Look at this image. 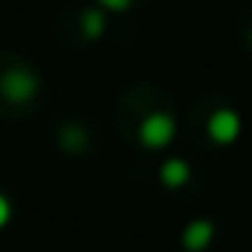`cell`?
Instances as JSON below:
<instances>
[{
  "label": "cell",
  "instance_id": "3957f363",
  "mask_svg": "<svg viewBox=\"0 0 252 252\" xmlns=\"http://www.w3.org/2000/svg\"><path fill=\"white\" fill-rule=\"evenodd\" d=\"M211 237H214L211 222H193V225L184 231V246H187V249H202Z\"/></svg>",
  "mask_w": 252,
  "mask_h": 252
},
{
  "label": "cell",
  "instance_id": "7a4b0ae2",
  "mask_svg": "<svg viewBox=\"0 0 252 252\" xmlns=\"http://www.w3.org/2000/svg\"><path fill=\"white\" fill-rule=\"evenodd\" d=\"M208 131H211V137H214L217 143H231V140L240 134V119H237V113H231V110H220V113L211 116Z\"/></svg>",
  "mask_w": 252,
  "mask_h": 252
},
{
  "label": "cell",
  "instance_id": "277c9868",
  "mask_svg": "<svg viewBox=\"0 0 252 252\" xmlns=\"http://www.w3.org/2000/svg\"><path fill=\"white\" fill-rule=\"evenodd\" d=\"M160 175H163V181H166L169 187H178V184H184V178H187V166H184L181 160H169Z\"/></svg>",
  "mask_w": 252,
  "mask_h": 252
},
{
  "label": "cell",
  "instance_id": "5b68a950",
  "mask_svg": "<svg viewBox=\"0 0 252 252\" xmlns=\"http://www.w3.org/2000/svg\"><path fill=\"white\" fill-rule=\"evenodd\" d=\"M101 6H107V9H116V12H125L131 6V0H101Z\"/></svg>",
  "mask_w": 252,
  "mask_h": 252
},
{
  "label": "cell",
  "instance_id": "8992f818",
  "mask_svg": "<svg viewBox=\"0 0 252 252\" xmlns=\"http://www.w3.org/2000/svg\"><path fill=\"white\" fill-rule=\"evenodd\" d=\"M9 220V202L3 199V196H0V225H3Z\"/></svg>",
  "mask_w": 252,
  "mask_h": 252
},
{
  "label": "cell",
  "instance_id": "6da1fadb",
  "mask_svg": "<svg viewBox=\"0 0 252 252\" xmlns=\"http://www.w3.org/2000/svg\"><path fill=\"white\" fill-rule=\"evenodd\" d=\"M172 134H175V122H172L169 116H163V113L149 116V119L143 122V128H140L143 143H146V146H152V149L166 146V143L172 140Z\"/></svg>",
  "mask_w": 252,
  "mask_h": 252
}]
</instances>
